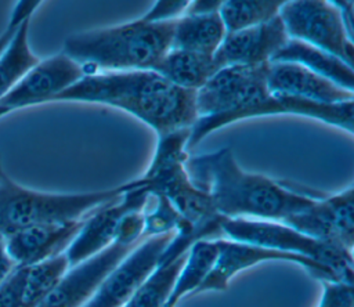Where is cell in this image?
I'll return each instance as SVG.
<instances>
[{
    "instance_id": "44dd1931",
    "label": "cell",
    "mask_w": 354,
    "mask_h": 307,
    "mask_svg": "<svg viewBox=\"0 0 354 307\" xmlns=\"http://www.w3.org/2000/svg\"><path fill=\"white\" fill-rule=\"evenodd\" d=\"M216 257L217 246L214 241L195 242L188 250L185 263L174 281L163 307H177L185 296H192L213 268Z\"/></svg>"
},
{
    "instance_id": "603a6c76",
    "label": "cell",
    "mask_w": 354,
    "mask_h": 307,
    "mask_svg": "<svg viewBox=\"0 0 354 307\" xmlns=\"http://www.w3.org/2000/svg\"><path fill=\"white\" fill-rule=\"evenodd\" d=\"M29 21L30 18L21 24L10 46L0 57V98L7 94L28 71L40 62L28 44Z\"/></svg>"
},
{
    "instance_id": "1f68e13d",
    "label": "cell",
    "mask_w": 354,
    "mask_h": 307,
    "mask_svg": "<svg viewBox=\"0 0 354 307\" xmlns=\"http://www.w3.org/2000/svg\"><path fill=\"white\" fill-rule=\"evenodd\" d=\"M15 268V264L10 259L7 250H6V242L4 236L0 235V283L4 281V278Z\"/></svg>"
},
{
    "instance_id": "3957f363",
    "label": "cell",
    "mask_w": 354,
    "mask_h": 307,
    "mask_svg": "<svg viewBox=\"0 0 354 307\" xmlns=\"http://www.w3.org/2000/svg\"><path fill=\"white\" fill-rule=\"evenodd\" d=\"M176 19L124 25L71 35L62 54L84 68L86 75L98 71H148L169 51Z\"/></svg>"
},
{
    "instance_id": "ffe728a7",
    "label": "cell",
    "mask_w": 354,
    "mask_h": 307,
    "mask_svg": "<svg viewBox=\"0 0 354 307\" xmlns=\"http://www.w3.org/2000/svg\"><path fill=\"white\" fill-rule=\"evenodd\" d=\"M220 68L214 55L170 50L151 71L184 90H199Z\"/></svg>"
},
{
    "instance_id": "30bf717a",
    "label": "cell",
    "mask_w": 354,
    "mask_h": 307,
    "mask_svg": "<svg viewBox=\"0 0 354 307\" xmlns=\"http://www.w3.org/2000/svg\"><path fill=\"white\" fill-rule=\"evenodd\" d=\"M174 234L176 231H170L142 241L109 272L82 307H122L155 271Z\"/></svg>"
},
{
    "instance_id": "cb8c5ba5",
    "label": "cell",
    "mask_w": 354,
    "mask_h": 307,
    "mask_svg": "<svg viewBox=\"0 0 354 307\" xmlns=\"http://www.w3.org/2000/svg\"><path fill=\"white\" fill-rule=\"evenodd\" d=\"M282 0L272 1H223L220 7V18L224 24L225 32L232 33L242 29H248L270 19L279 14Z\"/></svg>"
},
{
    "instance_id": "277c9868",
    "label": "cell",
    "mask_w": 354,
    "mask_h": 307,
    "mask_svg": "<svg viewBox=\"0 0 354 307\" xmlns=\"http://www.w3.org/2000/svg\"><path fill=\"white\" fill-rule=\"evenodd\" d=\"M268 64L221 68L196 90L198 119L191 126L187 149L194 148L218 127L239 119L275 113V98L266 82Z\"/></svg>"
},
{
    "instance_id": "5bb4252c",
    "label": "cell",
    "mask_w": 354,
    "mask_h": 307,
    "mask_svg": "<svg viewBox=\"0 0 354 307\" xmlns=\"http://www.w3.org/2000/svg\"><path fill=\"white\" fill-rule=\"evenodd\" d=\"M137 246L111 243L104 250L68 268L39 307H82L95 293L109 272Z\"/></svg>"
},
{
    "instance_id": "2e32d148",
    "label": "cell",
    "mask_w": 354,
    "mask_h": 307,
    "mask_svg": "<svg viewBox=\"0 0 354 307\" xmlns=\"http://www.w3.org/2000/svg\"><path fill=\"white\" fill-rule=\"evenodd\" d=\"M84 220L32 225L18 230L4 238L6 250L15 267H29L44 261L65 253L83 227Z\"/></svg>"
},
{
    "instance_id": "52a82bcc",
    "label": "cell",
    "mask_w": 354,
    "mask_h": 307,
    "mask_svg": "<svg viewBox=\"0 0 354 307\" xmlns=\"http://www.w3.org/2000/svg\"><path fill=\"white\" fill-rule=\"evenodd\" d=\"M220 225L223 235L231 241L308 257L332 268L342 282L353 283V253L348 250L319 242L274 221L223 217Z\"/></svg>"
},
{
    "instance_id": "ac0fdd59",
    "label": "cell",
    "mask_w": 354,
    "mask_h": 307,
    "mask_svg": "<svg viewBox=\"0 0 354 307\" xmlns=\"http://www.w3.org/2000/svg\"><path fill=\"white\" fill-rule=\"evenodd\" d=\"M270 62H295L347 91L354 90L353 66L347 65L340 58L300 40L289 39Z\"/></svg>"
},
{
    "instance_id": "5b68a950",
    "label": "cell",
    "mask_w": 354,
    "mask_h": 307,
    "mask_svg": "<svg viewBox=\"0 0 354 307\" xmlns=\"http://www.w3.org/2000/svg\"><path fill=\"white\" fill-rule=\"evenodd\" d=\"M137 185H145V180L141 177L111 189L94 192L48 194L24 188L3 173L0 177V235L6 238L32 225L83 220L100 206L120 198Z\"/></svg>"
},
{
    "instance_id": "f1b7e54d",
    "label": "cell",
    "mask_w": 354,
    "mask_h": 307,
    "mask_svg": "<svg viewBox=\"0 0 354 307\" xmlns=\"http://www.w3.org/2000/svg\"><path fill=\"white\" fill-rule=\"evenodd\" d=\"M39 1H19L17 3L12 15L10 18L8 26L6 28V30L0 35V57L3 55V53L7 50V47L10 46L12 37L15 36L17 30L19 29L21 24L25 19H29L32 12L35 11V8L39 6Z\"/></svg>"
},
{
    "instance_id": "4dcf8cb0",
    "label": "cell",
    "mask_w": 354,
    "mask_h": 307,
    "mask_svg": "<svg viewBox=\"0 0 354 307\" xmlns=\"http://www.w3.org/2000/svg\"><path fill=\"white\" fill-rule=\"evenodd\" d=\"M223 1L221 0H196L189 1L185 10V15H207L218 12Z\"/></svg>"
},
{
    "instance_id": "8992f818",
    "label": "cell",
    "mask_w": 354,
    "mask_h": 307,
    "mask_svg": "<svg viewBox=\"0 0 354 307\" xmlns=\"http://www.w3.org/2000/svg\"><path fill=\"white\" fill-rule=\"evenodd\" d=\"M189 134L191 127L159 136L153 160L142 178L149 192L163 195L203 241L221 239L223 217L216 213L209 194L196 188L185 170Z\"/></svg>"
},
{
    "instance_id": "d6986e66",
    "label": "cell",
    "mask_w": 354,
    "mask_h": 307,
    "mask_svg": "<svg viewBox=\"0 0 354 307\" xmlns=\"http://www.w3.org/2000/svg\"><path fill=\"white\" fill-rule=\"evenodd\" d=\"M227 32L218 12L176 19L170 50L214 55Z\"/></svg>"
},
{
    "instance_id": "7402d4cb",
    "label": "cell",
    "mask_w": 354,
    "mask_h": 307,
    "mask_svg": "<svg viewBox=\"0 0 354 307\" xmlns=\"http://www.w3.org/2000/svg\"><path fill=\"white\" fill-rule=\"evenodd\" d=\"M69 268L65 253L25 267L22 307H39Z\"/></svg>"
},
{
    "instance_id": "4316f807",
    "label": "cell",
    "mask_w": 354,
    "mask_h": 307,
    "mask_svg": "<svg viewBox=\"0 0 354 307\" xmlns=\"http://www.w3.org/2000/svg\"><path fill=\"white\" fill-rule=\"evenodd\" d=\"M324 292L318 307H354L353 283L321 281Z\"/></svg>"
},
{
    "instance_id": "6da1fadb",
    "label": "cell",
    "mask_w": 354,
    "mask_h": 307,
    "mask_svg": "<svg viewBox=\"0 0 354 307\" xmlns=\"http://www.w3.org/2000/svg\"><path fill=\"white\" fill-rule=\"evenodd\" d=\"M185 170L192 184L209 194L216 213L225 218L250 217L282 223L318 199L263 174L243 171L230 148L188 158Z\"/></svg>"
},
{
    "instance_id": "9a60e30c",
    "label": "cell",
    "mask_w": 354,
    "mask_h": 307,
    "mask_svg": "<svg viewBox=\"0 0 354 307\" xmlns=\"http://www.w3.org/2000/svg\"><path fill=\"white\" fill-rule=\"evenodd\" d=\"M289 36L279 15L268 22L227 33L214 53L217 66H259L268 64L288 43Z\"/></svg>"
},
{
    "instance_id": "d6a6232c",
    "label": "cell",
    "mask_w": 354,
    "mask_h": 307,
    "mask_svg": "<svg viewBox=\"0 0 354 307\" xmlns=\"http://www.w3.org/2000/svg\"><path fill=\"white\" fill-rule=\"evenodd\" d=\"M4 171H3V169H1V163H0V177H1V174H3Z\"/></svg>"
},
{
    "instance_id": "f546056e",
    "label": "cell",
    "mask_w": 354,
    "mask_h": 307,
    "mask_svg": "<svg viewBox=\"0 0 354 307\" xmlns=\"http://www.w3.org/2000/svg\"><path fill=\"white\" fill-rule=\"evenodd\" d=\"M189 1H156L153 7L141 18L147 22H166L180 18Z\"/></svg>"
},
{
    "instance_id": "484cf974",
    "label": "cell",
    "mask_w": 354,
    "mask_h": 307,
    "mask_svg": "<svg viewBox=\"0 0 354 307\" xmlns=\"http://www.w3.org/2000/svg\"><path fill=\"white\" fill-rule=\"evenodd\" d=\"M151 196L155 199V205L151 210H144V239L176 231L184 221V218L163 195L151 194Z\"/></svg>"
},
{
    "instance_id": "d4e9b609",
    "label": "cell",
    "mask_w": 354,
    "mask_h": 307,
    "mask_svg": "<svg viewBox=\"0 0 354 307\" xmlns=\"http://www.w3.org/2000/svg\"><path fill=\"white\" fill-rule=\"evenodd\" d=\"M187 254L188 253L183 254L169 264L158 266L122 307H163L169 292L185 263Z\"/></svg>"
},
{
    "instance_id": "8fae6325",
    "label": "cell",
    "mask_w": 354,
    "mask_h": 307,
    "mask_svg": "<svg viewBox=\"0 0 354 307\" xmlns=\"http://www.w3.org/2000/svg\"><path fill=\"white\" fill-rule=\"evenodd\" d=\"M288 225L319 242L353 252L354 246V191L347 189L317 199L301 213L285 218Z\"/></svg>"
},
{
    "instance_id": "4fadbf2b",
    "label": "cell",
    "mask_w": 354,
    "mask_h": 307,
    "mask_svg": "<svg viewBox=\"0 0 354 307\" xmlns=\"http://www.w3.org/2000/svg\"><path fill=\"white\" fill-rule=\"evenodd\" d=\"M149 196L151 192L147 185H137L86 217L79 234L65 250L69 267L108 248L115 239L120 220L131 212L144 210Z\"/></svg>"
},
{
    "instance_id": "9c48e42d",
    "label": "cell",
    "mask_w": 354,
    "mask_h": 307,
    "mask_svg": "<svg viewBox=\"0 0 354 307\" xmlns=\"http://www.w3.org/2000/svg\"><path fill=\"white\" fill-rule=\"evenodd\" d=\"M217 246V257L213 268L206 275L205 281L201 286L194 292L192 296L202 292H223L228 288L230 279L239 271L246 270L252 266H256L263 261H289L301 266L304 270L310 272L318 281H339L336 272L308 257L286 253L275 249L261 248L257 245H250L245 242H236L231 239H216Z\"/></svg>"
},
{
    "instance_id": "83f0119b",
    "label": "cell",
    "mask_w": 354,
    "mask_h": 307,
    "mask_svg": "<svg viewBox=\"0 0 354 307\" xmlns=\"http://www.w3.org/2000/svg\"><path fill=\"white\" fill-rule=\"evenodd\" d=\"M25 267H15L0 283V307H22Z\"/></svg>"
},
{
    "instance_id": "ba28073f",
    "label": "cell",
    "mask_w": 354,
    "mask_h": 307,
    "mask_svg": "<svg viewBox=\"0 0 354 307\" xmlns=\"http://www.w3.org/2000/svg\"><path fill=\"white\" fill-rule=\"evenodd\" d=\"M278 15L289 39L311 44L353 66V39L346 30L340 11L332 1H283Z\"/></svg>"
},
{
    "instance_id": "7a4b0ae2",
    "label": "cell",
    "mask_w": 354,
    "mask_h": 307,
    "mask_svg": "<svg viewBox=\"0 0 354 307\" xmlns=\"http://www.w3.org/2000/svg\"><path fill=\"white\" fill-rule=\"evenodd\" d=\"M196 91L180 89L155 71L97 72L86 75L53 101L100 102L120 108L145 122L158 137L191 127L198 119Z\"/></svg>"
},
{
    "instance_id": "7c38bea8",
    "label": "cell",
    "mask_w": 354,
    "mask_h": 307,
    "mask_svg": "<svg viewBox=\"0 0 354 307\" xmlns=\"http://www.w3.org/2000/svg\"><path fill=\"white\" fill-rule=\"evenodd\" d=\"M83 76L84 68L62 53L40 61L0 98V118L15 109L50 102Z\"/></svg>"
},
{
    "instance_id": "e0dca14e",
    "label": "cell",
    "mask_w": 354,
    "mask_h": 307,
    "mask_svg": "<svg viewBox=\"0 0 354 307\" xmlns=\"http://www.w3.org/2000/svg\"><path fill=\"white\" fill-rule=\"evenodd\" d=\"M266 82L271 94L318 104H340L353 101L354 97V91H347L295 62H270Z\"/></svg>"
}]
</instances>
